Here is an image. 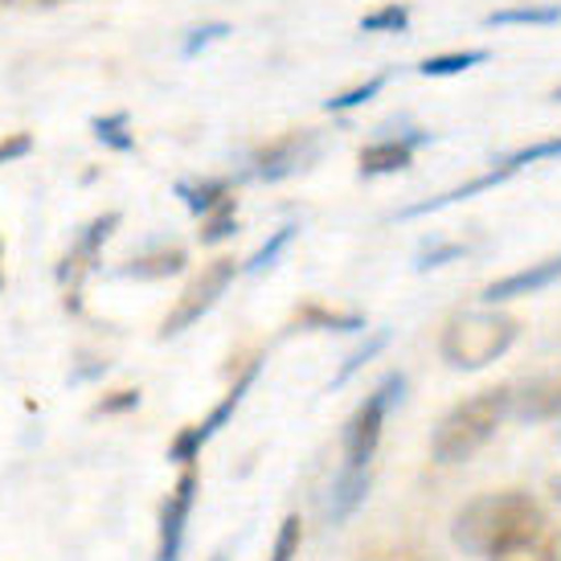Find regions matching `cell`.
I'll use <instances>...</instances> for the list:
<instances>
[{"instance_id":"6da1fadb","label":"cell","mask_w":561,"mask_h":561,"mask_svg":"<svg viewBox=\"0 0 561 561\" xmlns=\"http://www.w3.org/2000/svg\"><path fill=\"white\" fill-rule=\"evenodd\" d=\"M546 529V508L529 492H483L468 500L451 520V541L471 558H504L533 546Z\"/></svg>"},{"instance_id":"7a4b0ae2","label":"cell","mask_w":561,"mask_h":561,"mask_svg":"<svg viewBox=\"0 0 561 561\" xmlns=\"http://www.w3.org/2000/svg\"><path fill=\"white\" fill-rule=\"evenodd\" d=\"M508 414H513V390H480L463 398L438 419L435 435H431V459L438 468L468 463L471 455H480L496 438Z\"/></svg>"},{"instance_id":"3957f363","label":"cell","mask_w":561,"mask_h":561,"mask_svg":"<svg viewBox=\"0 0 561 561\" xmlns=\"http://www.w3.org/2000/svg\"><path fill=\"white\" fill-rule=\"evenodd\" d=\"M520 341V320L500 308H468L455 312L438 336V357L447 360L455 374H480L492 360H500L513 344Z\"/></svg>"},{"instance_id":"277c9868","label":"cell","mask_w":561,"mask_h":561,"mask_svg":"<svg viewBox=\"0 0 561 561\" xmlns=\"http://www.w3.org/2000/svg\"><path fill=\"white\" fill-rule=\"evenodd\" d=\"M402 393L405 374L390 369L374 390L360 398L353 419L344 422V468H369V459L377 455V443H381V431H386V419H390L393 405L402 402Z\"/></svg>"},{"instance_id":"5b68a950","label":"cell","mask_w":561,"mask_h":561,"mask_svg":"<svg viewBox=\"0 0 561 561\" xmlns=\"http://www.w3.org/2000/svg\"><path fill=\"white\" fill-rule=\"evenodd\" d=\"M541 160H561V136H553V140H537V144H529V148H516V152H508V157L492 160V169H483L480 176H471V181L447 188V193H438V197H426V202L405 205L398 218H402V221L405 218H426V214H438V209H447V205L471 202V197H480V193H488V188L513 181L520 169L541 164Z\"/></svg>"},{"instance_id":"8992f818","label":"cell","mask_w":561,"mask_h":561,"mask_svg":"<svg viewBox=\"0 0 561 561\" xmlns=\"http://www.w3.org/2000/svg\"><path fill=\"white\" fill-rule=\"evenodd\" d=\"M238 279V263L234 259H214L209 266H202V275L188 283L185 296L176 299V308L169 312L164 328H160V341H169V336H181L185 328H193L202 320L214 304H218L226 291H230V283Z\"/></svg>"},{"instance_id":"52a82bcc","label":"cell","mask_w":561,"mask_h":561,"mask_svg":"<svg viewBox=\"0 0 561 561\" xmlns=\"http://www.w3.org/2000/svg\"><path fill=\"white\" fill-rule=\"evenodd\" d=\"M259 374H263V360H250L247 369H242V377H238L234 386L226 390V398H221V402L214 405V410H209V419H202L197 426H185L181 435L172 438V447H169V459H172V463H185V468H188V463H193V459L202 455L205 443L218 435L221 426H230V419L238 414V405L247 402V393H250V386L259 381Z\"/></svg>"},{"instance_id":"ba28073f","label":"cell","mask_w":561,"mask_h":561,"mask_svg":"<svg viewBox=\"0 0 561 561\" xmlns=\"http://www.w3.org/2000/svg\"><path fill=\"white\" fill-rule=\"evenodd\" d=\"M320 152H324V140L316 136L312 127L287 131V136L271 140L266 148L254 152V160H250V164H254L250 176H254V181H266V185H279V181H287V176L312 169L316 160H320Z\"/></svg>"},{"instance_id":"9c48e42d","label":"cell","mask_w":561,"mask_h":561,"mask_svg":"<svg viewBox=\"0 0 561 561\" xmlns=\"http://www.w3.org/2000/svg\"><path fill=\"white\" fill-rule=\"evenodd\" d=\"M197 488H202V476H197L193 468H185L181 471V480L172 483L169 500L160 504L157 561H181V553H185L188 516H193V504H197Z\"/></svg>"},{"instance_id":"30bf717a","label":"cell","mask_w":561,"mask_h":561,"mask_svg":"<svg viewBox=\"0 0 561 561\" xmlns=\"http://www.w3.org/2000/svg\"><path fill=\"white\" fill-rule=\"evenodd\" d=\"M435 136L431 131H402V136H386V140L369 144V148H360V176L365 181H374V176H393V172H405L414 164V152H419L422 144H431Z\"/></svg>"},{"instance_id":"8fae6325","label":"cell","mask_w":561,"mask_h":561,"mask_svg":"<svg viewBox=\"0 0 561 561\" xmlns=\"http://www.w3.org/2000/svg\"><path fill=\"white\" fill-rule=\"evenodd\" d=\"M558 279H561V254H549L541 263H529V266H520V271H513V275H504V279L488 283L480 291V304L500 308V304H508V299L537 296V291L553 287Z\"/></svg>"},{"instance_id":"7c38bea8","label":"cell","mask_w":561,"mask_h":561,"mask_svg":"<svg viewBox=\"0 0 561 561\" xmlns=\"http://www.w3.org/2000/svg\"><path fill=\"white\" fill-rule=\"evenodd\" d=\"M115 226H119V214H115V209H111V214H99L94 221H87V226H82V234L75 238L70 254H66L62 266H58V279L70 283V287L79 291L82 275L99 263V254H103V247H107V238L115 234Z\"/></svg>"},{"instance_id":"4fadbf2b","label":"cell","mask_w":561,"mask_h":561,"mask_svg":"<svg viewBox=\"0 0 561 561\" xmlns=\"http://www.w3.org/2000/svg\"><path fill=\"white\" fill-rule=\"evenodd\" d=\"M369 496V468H344L332 488H328V500H324V513L332 525H344L348 516L357 513L360 504Z\"/></svg>"},{"instance_id":"5bb4252c","label":"cell","mask_w":561,"mask_h":561,"mask_svg":"<svg viewBox=\"0 0 561 561\" xmlns=\"http://www.w3.org/2000/svg\"><path fill=\"white\" fill-rule=\"evenodd\" d=\"M188 266L185 247H148L144 254H131L119 266V279H169Z\"/></svg>"},{"instance_id":"9a60e30c","label":"cell","mask_w":561,"mask_h":561,"mask_svg":"<svg viewBox=\"0 0 561 561\" xmlns=\"http://www.w3.org/2000/svg\"><path fill=\"white\" fill-rule=\"evenodd\" d=\"M513 414L525 422L561 419V377H537L520 393H513Z\"/></svg>"},{"instance_id":"2e32d148","label":"cell","mask_w":561,"mask_h":561,"mask_svg":"<svg viewBox=\"0 0 561 561\" xmlns=\"http://www.w3.org/2000/svg\"><path fill=\"white\" fill-rule=\"evenodd\" d=\"M561 21V4H504L483 16L488 30H508V25H529V30H549Z\"/></svg>"},{"instance_id":"e0dca14e","label":"cell","mask_w":561,"mask_h":561,"mask_svg":"<svg viewBox=\"0 0 561 561\" xmlns=\"http://www.w3.org/2000/svg\"><path fill=\"white\" fill-rule=\"evenodd\" d=\"M234 193V185L226 176H202V181H176V197L185 202L188 214L205 218L218 202H226Z\"/></svg>"},{"instance_id":"ac0fdd59","label":"cell","mask_w":561,"mask_h":561,"mask_svg":"<svg viewBox=\"0 0 561 561\" xmlns=\"http://www.w3.org/2000/svg\"><path fill=\"white\" fill-rule=\"evenodd\" d=\"M386 348H390V328H377V332L369 336V341L357 344V348H353V353H348V357L341 360V369L332 374V381H328V390H344V386H348V381H353V377H357L360 369L369 365V360L381 357Z\"/></svg>"},{"instance_id":"d6986e66","label":"cell","mask_w":561,"mask_h":561,"mask_svg":"<svg viewBox=\"0 0 561 561\" xmlns=\"http://www.w3.org/2000/svg\"><path fill=\"white\" fill-rule=\"evenodd\" d=\"M492 58V49H455V54H435V58H426L419 62V75L422 79H451V75H463L471 66H483Z\"/></svg>"},{"instance_id":"ffe728a7","label":"cell","mask_w":561,"mask_h":561,"mask_svg":"<svg viewBox=\"0 0 561 561\" xmlns=\"http://www.w3.org/2000/svg\"><path fill=\"white\" fill-rule=\"evenodd\" d=\"M234 230H238V197L230 193L226 202H218L202 218V247H218L226 238H234Z\"/></svg>"},{"instance_id":"44dd1931","label":"cell","mask_w":561,"mask_h":561,"mask_svg":"<svg viewBox=\"0 0 561 561\" xmlns=\"http://www.w3.org/2000/svg\"><path fill=\"white\" fill-rule=\"evenodd\" d=\"M296 234H299L296 221H283L279 230H275V234L266 238L263 247H259V250H254V254L247 259V275H263V271H271V266L279 263L283 250H287L291 242H296Z\"/></svg>"},{"instance_id":"7402d4cb","label":"cell","mask_w":561,"mask_h":561,"mask_svg":"<svg viewBox=\"0 0 561 561\" xmlns=\"http://www.w3.org/2000/svg\"><path fill=\"white\" fill-rule=\"evenodd\" d=\"M127 111H115V115H94L91 127H94V136H99V144H107L111 152H131L136 148V136L127 131Z\"/></svg>"},{"instance_id":"603a6c76","label":"cell","mask_w":561,"mask_h":561,"mask_svg":"<svg viewBox=\"0 0 561 561\" xmlns=\"http://www.w3.org/2000/svg\"><path fill=\"white\" fill-rule=\"evenodd\" d=\"M468 247L463 242H443V238H431V242H422L419 259H414V271L426 275V271H438V266L455 263V259H463Z\"/></svg>"},{"instance_id":"cb8c5ba5","label":"cell","mask_w":561,"mask_h":561,"mask_svg":"<svg viewBox=\"0 0 561 561\" xmlns=\"http://www.w3.org/2000/svg\"><path fill=\"white\" fill-rule=\"evenodd\" d=\"M410 30V9L405 4H381L377 13L360 16V33H405Z\"/></svg>"},{"instance_id":"d4e9b609","label":"cell","mask_w":561,"mask_h":561,"mask_svg":"<svg viewBox=\"0 0 561 561\" xmlns=\"http://www.w3.org/2000/svg\"><path fill=\"white\" fill-rule=\"evenodd\" d=\"M299 546H304V520H299L296 513L283 516L279 537H275V546H271V558H266V561H296Z\"/></svg>"},{"instance_id":"484cf974","label":"cell","mask_w":561,"mask_h":561,"mask_svg":"<svg viewBox=\"0 0 561 561\" xmlns=\"http://www.w3.org/2000/svg\"><path fill=\"white\" fill-rule=\"evenodd\" d=\"M386 82H390V75H374V79L360 82V87H353V91H344V94H336V99H328L324 107L328 111H353V107H360V103L377 99V94L386 91Z\"/></svg>"},{"instance_id":"4316f807","label":"cell","mask_w":561,"mask_h":561,"mask_svg":"<svg viewBox=\"0 0 561 561\" xmlns=\"http://www.w3.org/2000/svg\"><path fill=\"white\" fill-rule=\"evenodd\" d=\"M221 37H230V25H226V21H209V25H197V30H188L181 54H185V58H197L205 46H214V42H221Z\"/></svg>"},{"instance_id":"83f0119b","label":"cell","mask_w":561,"mask_h":561,"mask_svg":"<svg viewBox=\"0 0 561 561\" xmlns=\"http://www.w3.org/2000/svg\"><path fill=\"white\" fill-rule=\"evenodd\" d=\"M304 324H320V328H336V332H360L365 328V316H357V312H348V316H332V312H320V308H308V312L299 316Z\"/></svg>"},{"instance_id":"f1b7e54d","label":"cell","mask_w":561,"mask_h":561,"mask_svg":"<svg viewBox=\"0 0 561 561\" xmlns=\"http://www.w3.org/2000/svg\"><path fill=\"white\" fill-rule=\"evenodd\" d=\"M30 152H33L30 131H13V136H4V140H0V164H13V160L30 157Z\"/></svg>"},{"instance_id":"f546056e","label":"cell","mask_w":561,"mask_h":561,"mask_svg":"<svg viewBox=\"0 0 561 561\" xmlns=\"http://www.w3.org/2000/svg\"><path fill=\"white\" fill-rule=\"evenodd\" d=\"M140 405V390H119L115 398H103L94 405V414H124V410H136Z\"/></svg>"},{"instance_id":"4dcf8cb0","label":"cell","mask_w":561,"mask_h":561,"mask_svg":"<svg viewBox=\"0 0 561 561\" xmlns=\"http://www.w3.org/2000/svg\"><path fill=\"white\" fill-rule=\"evenodd\" d=\"M209 561H230V553H226V549H218V553H214Z\"/></svg>"},{"instance_id":"1f68e13d","label":"cell","mask_w":561,"mask_h":561,"mask_svg":"<svg viewBox=\"0 0 561 561\" xmlns=\"http://www.w3.org/2000/svg\"><path fill=\"white\" fill-rule=\"evenodd\" d=\"M549 99H553V103H561V87H558V91H553V94H549Z\"/></svg>"},{"instance_id":"d6a6232c","label":"cell","mask_w":561,"mask_h":561,"mask_svg":"<svg viewBox=\"0 0 561 561\" xmlns=\"http://www.w3.org/2000/svg\"><path fill=\"white\" fill-rule=\"evenodd\" d=\"M42 4H58V0H42Z\"/></svg>"},{"instance_id":"836d02e7","label":"cell","mask_w":561,"mask_h":561,"mask_svg":"<svg viewBox=\"0 0 561 561\" xmlns=\"http://www.w3.org/2000/svg\"><path fill=\"white\" fill-rule=\"evenodd\" d=\"M0 287H4V275H0Z\"/></svg>"}]
</instances>
